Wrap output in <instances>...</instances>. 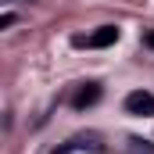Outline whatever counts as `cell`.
Instances as JSON below:
<instances>
[{
	"label": "cell",
	"mask_w": 154,
	"mask_h": 154,
	"mask_svg": "<svg viewBox=\"0 0 154 154\" xmlns=\"http://www.w3.org/2000/svg\"><path fill=\"white\" fill-rule=\"evenodd\" d=\"M97 100H100V86H97V82H86L75 93V108H90V104H97Z\"/></svg>",
	"instance_id": "4"
},
{
	"label": "cell",
	"mask_w": 154,
	"mask_h": 154,
	"mask_svg": "<svg viewBox=\"0 0 154 154\" xmlns=\"http://www.w3.org/2000/svg\"><path fill=\"white\" fill-rule=\"evenodd\" d=\"M75 43L79 47H111V43H118V29L115 25H104V29H97L93 36H79Z\"/></svg>",
	"instance_id": "3"
},
{
	"label": "cell",
	"mask_w": 154,
	"mask_h": 154,
	"mask_svg": "<svg viewBox=\"0 0 154 154\" xmlns=\"http://www.w3.org/2000/svg\"><path fill=\"white\" fill-rule=\"evenodd\" d=\"M147 47H154V32H147Z\"/></svg>",
	"instance_id": "5"
},
{
	"label": "cell",
	"mask_w": 154,
	"mask_h": 154,
	"mask_svg": "<svg viewBox=\"0 0 154 154\" xmlns=\"http://www.w3.org/2000/svg\"><path fill=\"white\" fill-rule=\"evenodd\" d=\"M125 111H129V115L151 118L154 115V93H147V90H133V93L125 97Z\"/></svg>",
	"instance_id": "2"
},
{
	"label": "cell",
	"mask_w": 154,
	"mask_h": 154,
	"mask_svg": "<svg viewBox=\"0 0 154 154\" xmlns=\"http://www.w3.org/2000/svg\"><path fill=\"white\" fill-rule=\"evenodd\" d=\"M100 151H104V143H100L97 133H79L72 140H65L54 154H100Z\"/></svg>",
	"instance_id": "1"
}]
</instances>
